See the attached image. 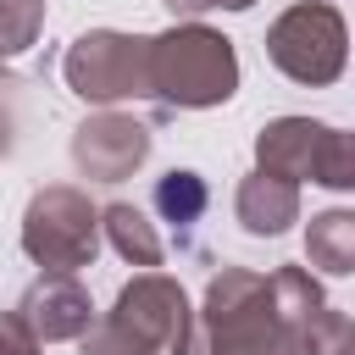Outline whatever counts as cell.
Here are the masks:
<instances>
[{
    "label": "cell",
    "instance_id": "cell-1",
    "mask_svg": "<svg viewBox=\"0 0 355 355\" xmlns=\"http://www.w3.org/2000/svg\"><path fill=\"white\" fill-rule=\"evenodd\" d=\"M322 311L327 294L305 266H222L205 283L178 355H311V327Z\"/></svg>",
    "mask_w": 355,
    "mask_h": 355
},
{
    "label": "cell",
    "instance_id": "cell-2",
    "mask_svg": "<svg viewBox=\"0 0 355 355\" xmlns=\"http://www.w3.org/2000/svg\"><path fill=\"white\" fill-rule=\"evenodd\" d=\"M239 89V50L205 22H172L150 39V100L161 111H211Z\"/></svg>",
    "mask_w": 355,
    "mask_h": 355
},
{
    "label": "cell",
    "instance_id": "cell-3",
    "mask_svg": "<svg viewBox=\"0 0 355 355\" xmlns=\"http://www.w3.org/2000/svg\"><path fill=\"white\" fill-rule=\"evenodd\" d=\"M189 327L194 311L183 283L166 272H139L133 283H122L116 305L94 316V327L83 333V355H178Z\"/></svg>",
    "mask_w": 355,
    "mask_h": 355
},
{
    "label": "cell",
    "instance_id": "cell-4",
    "mask_svg": "<svg viewBox=\"0 0 355 355\" xmlns=\"http://www.w3.org/2000/svg\"><path fill=\"white\" fill-rule=\"evenodd\" d=\"M255 172L283 178L294 189L305 178L327 189H355V139L311 116H277L255 133Z\"/></svg>",
    "mask_w": 355,
    "mask_h": 355
},
{
    "label": "cell",
    "instance_id": "cell-5",
    "mask_svg": "<svg viewBox=\"0 0 355 355\" xmlns=\"http://www.w3.org/2000/svg\"><path fill=\"white\" fill-rule=\"evenodd\" d=\"M22 250L33 266H44V277H72L100 255V211L83 189L50 183L22 211Z\"/></svg>",
    "mask_w": 355,
    "mask_h": 355
},
{
    "label": "cell",
    "instance_id": "cell-6",
    "mask_svg": "<svg viewBox=\"0 0 355 355\" xmlns=\"http://www.w3.org/2000/svg\"><path fill=\"white\" fill-rule=\"evenodd\" d=\"M61 78L78 100L89 105H116V100H150V39L116 33V28H89L67 44Z\"/></svg>",
    "mask_w": 355,
    "mask_h": 355
},
{
    "label": "cell",
    "instance_id": "cell-7",
    "mask_svg": "<svg viewBox=\"0 0 355 355\" xmlns=\"http://www.w3.org/2000/svg\"><path fill=\"white\" fill-rule=\"evenodd\" d=\"M266 55L283 78H294L305 89H327V83H338V72L349 61V28H344L338 6L300 0L266 28Z\"/></svg>",
    "mask_w": 355,
    "mask_h": 355
},
{
    "label": "cell",
    "instance_id": "cell-8",
    "mask_svg": "<svg viewBox=\"0 0 355 355\" xmlns=\"http://www.w3.org/2000/svg\"><path fill=\"white\" fill-rule=\"evenodd\" d=\"M150 161V128L128 111H94L72 128V166L94 183H122Z\"/></svg>",
    "mask_w": 355,
    "mask_h": 355
},
{
    "label": "cell",
    "instance_id": "cell-9",
    "mask_svg": "<svg viewBox=\"0 0 355 355\" xmlns=\"http://www.w3.org/2000/svg\"><path fill=\"white\" fill-rule=\"evenodd\" d=\"M17 322L33 333V344H67L94 327V300L78 277H39L17 300Z\"/></svg>",
    "mask_w": 355,
    "mask_h": 355
},
{
    "label": "cell",
    "instance_id": "cell-10",
    "mask_svg": "<svg viewBox=\"0 0 355 355\" xmlns=\"http://www.w3.org/2000/svg\"><path fill=\"white\" fill-rule=\"evenodd\" d=\"M233 216H239L244 233H255V239H277V233H288V227L300 222V189L283 183V178L250 172V178L239 183V194H233Z\"/></svg>",
    "mask_w": 355,
    "mask_h": 355
},
{
    "label": "cell",
    "instance_id": "cell-11",
    "mask_svg": "<svg viewBox=\"0 0 355 355\" xmlns=\"http://www.w3.org/2000/svg\"><path fill=\"white\" fill-rule=\"evenodd\" d=\"M100 233L111 239V250L128 261V266H161V255H166V244H161V233L150 227V216L139 211V205H128V200H116V205H105L100 211Z\"/></svg>",
    "mask_w": 355,
    "mask_h": 355
},
{
    "label": "cell",
    "instance_id": "cell-12",
    "mask_svg": "<svg viewBox=\"0 0 355 355\" xmlns=\"http://www.w3.org/2000/svg\"><path fill=\"white\" fill-rule=\"evenodd\" d=\"M305 255H311V266H322L327 277H349V272H355V211L333 205V211L311 216V227H305Z\"/></svg>",
    "mask_w": 355,
    "mask_h": 355
},
{
    "label": "cell",
    "instance_id": "cell-13",
    "mask_svg": "<svg viewBox=\"0 0 355 355\" xmlns=\"http://www.w3.org/2000/svg\"><path fill=\"white\" fill-rule=\"evenodd\" d=\"M155 211H161V222H172L183 239L200 227V216H205V205H211V189H205V178L200 172H189V166H172L166 178H155Z\"/></svg>",
    "mask_w": 355,
    "mask_h": 355
},
{
    "label": "cell",
    "instance_id": "cell-14",
    "mask_svg": "<svg viewBox=\"0 0 355 355\" xmlns=\"http://www.w3.org/2000/svg\"><path fill=\"white\" fill-rule=\"evenodd\" d=\"M39 28H44V0H0V55L33 50Z\"/></svg>",
    "mask_w": 355,
    "mask_h": 355
},
{
    "label": "cell",
    "instance_id": "cell-15",
    "mask_svg": "<svg viewBox=\"0 0 355 355\" xmlns=\"http://www.w3.org/2000/svg\"><path fill=\"white\" fill-rule=\"evenodd\" d=\"M311 355H355V327H349V316L344 311H322L316 316V327H311Z\"/></svg>",
    "mask_w": 355,
    "mask_h": 355
},
{
    "label": "cell",
    "instance_id": "cell-16",
    "mask_svg": "<svg viewBox=\"0 0 355 355\" xmlns=\"http://www.w3.org/2000/svg\"><path fill=\"white\" fill-rule=\"evenodd\" d=\"M0 355H44V344H33V333L17 322V311H0Z\"/></svg>",
    "mask_w": 355,
    "mask_h": 355
},
{
    "label": "cell",
    "instance_id": "cell-17",
    "mask_svg": "<svg viewBox=\"0 0 355 355\" xmlns=\"http://www.w3.org/2000/svg\"><path fill=\"white\" fill-rule=\"evenodd\" d=\"M250 6H255V0H166V11H172V17H189V22H194L200 11H250Z\"/></svg>",
    "mask_w": 355,
    "mask_h": 355
},
{
    "label": "cell",
    "instance_id": "cell-18",
    "mask_svg": "<svg viewBox=\"0 0 355 355\" xmlns=\"http://www.w3.org/2000/svg\"><path fill=\"white\" fill-rule=\"evenodd\" d=\"M6 144H11V116L0 111V155H6Z\"/></svg>",
    "mask_w": 355,
    "mask_h": 355
},
{
    "label": "cell",
    "instance_id": "cell-19",
    "mask_svg": "<svg viewBox=\"0 0 355 355\" xmlns=\"http://www.w3.org/2000/svg\"><path fill=\"white\" fill-rule=\"evenodd\" d=\"M0 83H6V55H0Z\"/></svg>",
    "mask_w": 355,
    "mask_h": 355
}]
</instances>
